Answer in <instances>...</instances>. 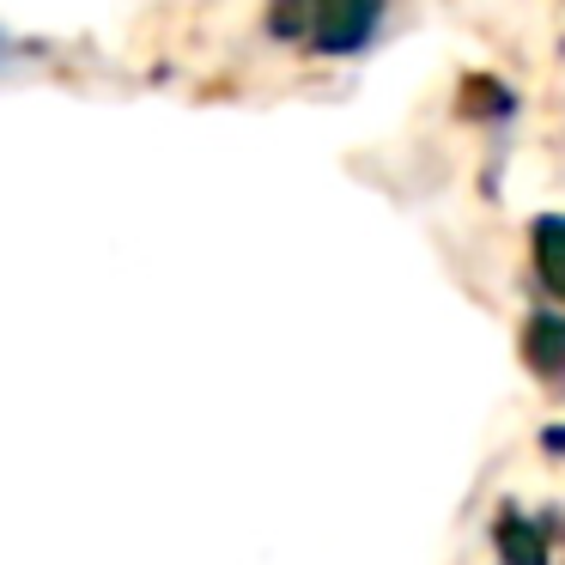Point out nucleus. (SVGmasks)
<instances>
[{"instance_id":"f257e3e1","label":"nucleus","mask_w":565,"mask_h":565,"mask_svg":"<svg viewBox=\"0 0 565 565\" xmlns=\"http://www.w3.org/2000/svg\"><path fill=\"white\" fill-rule=\"evenodd\" d=\"M305 19H310V43H317L322 55H353V50H365L371 31H377L383 0H310Z\"/></svg>"},{"instance_id":"f03ea898","label":"nucleus","mask_w":565,"mask_h":565,"mask_svg":"<svg viewBox=\"0 0 565 565\" xmlns=\"http://www.w3.org/2000/svg\"><path fill=\"white\" fill-rule=\"evenodd\" d=\"M523 365L547 383L553 395H565V317L559 310H535L523 322Z\"/></svg>"},{"instance_id":"7ed1b4c3","label":"nucleus","mask_w":565,"mask_h":565,"mask_svg":"<svg viewBox=\"0 0 565 565\" xmlns=\"http://www.w3.org/2000/svg\"><path fill=\"white\" fill-rule=\"evenodd\" d=\"M492 541H499V559L504 565H547V535H541L523 511H499Z\"/></svg>"},{"instance_id":"20e7f679","label":"nucleus","mask_w":565,"mask_h":565,"mask_svg":"<svg viewBox=\"0 0 565 565\" xmlns=\"http://www.w3.org/2000/svg\"><path fill=\"white\" fill-rule=\"evenodd\" d=\"M535 274L565 305V213H541L535 220Z\"/></svg>"},{"instance_id":"39448f33","label":"nucleus","mask_w":565,"mask_h":565,"mask_svg":"<svg viewBox=\"0 0 565 565\" xmlns=\"http://www.w3.org/2000/svg\"><path fill=\"white\" fill-rule=\"evenodd\" d=\"M541 444H547V450H559V456H565V426H547V438H541Z\"/></svg>"}]
</instances>
